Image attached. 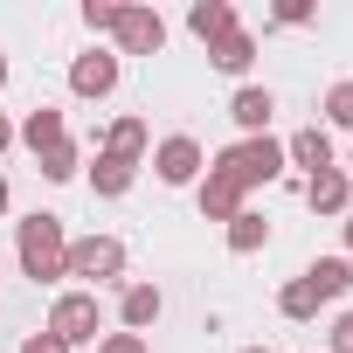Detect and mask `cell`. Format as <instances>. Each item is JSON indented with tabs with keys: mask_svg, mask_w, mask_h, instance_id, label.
<instances>
[{
	"mask_svg": "<svg viewBox=\"0 0 353 353\" xmlns=\"http://www.w3.org/2000/svg\"><path fill=\"white\" fill-rule=\"evenodd\" d=\"M201 166H208V159H201V139H188V132H173V139L152 145V173H159L166 188H194Z\"/></svg>",
	"mask_w": 353,
	"mask_h": 353,
	"instance_id": "5b68a950",
	"label": "cell"
},
{
	"mask_svg": "<svg viewBox=\"0 0 353 353\" xmlns=\"http://www.w3.org/2000/svg\"><path fill=\"white\" fill-rule=\"evenodd\" d=\"M325 118H332L339 132H353V77H339V83L325 90Z\"/></svg>",
	"mask_w": 353,
	"mask_h": 353,
	"instance_id": "7402d4cb",
	"label": "cell"
},
{
	"mask_svg": "<svg viewBox=\"0 0 353 353\" xmlns=\"http://www.w3.org/2000/svg\"><path fill=\"white\" fill-rule=\"evenodd\" d=\"M0 270H8V263H0Z\"/></svg>",
	"mask_w": 353,
	"mask_h": 353,
	"instance_id": "e575fe53",
	"label": "cell"
},
{
	"mask_svg": "<svg viewBox=\"0 0 353 353\" xmlns=\"http://www.w3.org/2000/svg\"><path fill=\"white\" fill-rule=\"evenodd\" d=\"M215 166L250 194V188H263V181H277V173H284V139H270V132H263V139H243V145L215 152Z\"/></svg>",
	"mask_w": 353,
	"mask_h": 353,
	"instance_id": "7a4b0ae2",
	"label": "cell"
},
{
	"mask_svg": "<svg viewBox=\"0 0 353 353\" xmlns=\"http://www.w3.org/2000/svg\"><path fill=\"white\" fill-rule=\"evenodd\" d=\"M346 291H353V263H346Z\"/></svg>",
	"mask_w": 353,
	"mask_h": 353,
	"instance_id": "836d02e7",
	"label": "cell"
},
{
	"mask_svg": "<svg viewBox=\"0 0 353 353\" xmlns=\"http://www.w3.org/2000/svg\"><path fill=\"white\" fill-rule=\"evenodd\" d=\"M208 63H215L222 77H243V70L256 63V35H250V28H229L222 42H208Z\"/></svg>",
	"mask_w": 353,
	"mask_h": 353,
	"instance_id": "4fadbf2b",
	"label": "cell"
},
{
	"mask_svg": "<svg viewBox=\"0 0 353 353\" xmlns=\"http://www.w3.org/2000/svg\"><path fill=\"white\" fill-rule=\"evenodd\" d=\"M132 181H139V159H118V152H97V166H90V188H97L104 201L132 194Z\"/></svg>",
	"mask_w": 353,
	"mask_h": 353,
	"instance_id": "9a60e30c",
	"label": "cell"
},
{
	"mask_svg": "<svg viewBox=\"0 0 353 353\" xmlns=\"http://www.w3.org/2000/svg\"><path fill=\"white\" fill-rule=\"evenodd\" d=\"M14 139H21L28 152H49V145H63L70 132H63V111H56V104H35V111L21 118V132H14Z\"/></svg>",
	"mask_w": 353,
	"mask_h": 353,
	"instance_id": "5bb4252c",
	"label": "cell"
},
{
	"mask_svg": "<svg viewBox=\"0 0 353 353\" xmlns=\"http://www.w3.org/2000/svg\"><path fill=\"white\" fill-rule=\"evenodd\" d=\"M111 35H118V56H159V49H166V21H159V8H118Z\"/></svg>",
	"mask_w": 353,
	"mask_h": 353,
	"instance_id": "8992f818",
	"label": "cell"
},
{
	"mask_svg": "<svg viewBox=\"0 0 353 353\" xmlns=\"http://www.w3.org/2000/svg\"><path fill=\"white\" fill-rule=\"evenodd\" d=\"M325 346H332V353H353V312H339V319H332V332H325Z\"/></svg>",
	"mask_w": 353,
	"mask_h": 353,
	"instance_id": "d4e9b609",
	"label": "cell"
},
{
	"mask_svg": "<svg viewBox=\"0 0 353 353\" xmlns=\"http://www.w3.org/2000/svg\"><path fill=\"white\" fill-rule=\"evenodd\" d=\"M263 243H270V222H263L256 208H243V215L229 222V250H236V256H256Z\"/></svg>",
	"mask_w": 353,
	"mask_h": 353,
	"instance_id": "ac0fdd59",
	"label": "cell"
},
{
	"mask_svg": "<svg viewBox=\"0 0 353 353\" xmlns=\"http://www.w3.org/2000/svg\"><path fill=\"white\" fill-rule=\"evenodd\" d=\"M305 21H312L305 0H284V8H277V28H305Z\"/></svg>",
	"mask_w": 353,
	"mask_h": 353,
	"instance_id": "484cf974",
	"label": "cell"
},
{
	"mask_svg": "<svg viewBox=\"0 0 353 353\" xmlns=\"http://www.w3.org/2000/svg\"><path fill=\"white\" fill-rule=\"evenodd\" d=\"M201 215H208V222H236V215H243V188L229 181L222 166L201 173Z\"/></svg>",
	"mask_w": 353,
	"mask_h": 353,
	"instance_id": "8fae6325",
	"label": "cell"
},
{
	"mask_svg": "<svg viewBox=\"0 0 353 353\" xmlns=\"http://www.w3.org/2000/svg\"><path fill=\"white\" fill-rule=\"evenodd\" d=\"M305 201H312V215H346V208H353V181H346V166L312 173V181H305Z\"/></svg>",
	"mask_w": 353,
	"mask_h": 353,
	"instance_id": "30bf717a",
	"label": "cell"
},
{
	"mask_svg": "<svg viewBox=\"0 0 353 353\" xmlns=\"http://www.w3.org/2000/svg\"><path fill=\"white\" fill-rule=\"evenodd\" d=\"M270 111H277V97H270L263 83H243V90L229 97V118H236L250 139H263V132H270Z\"/></svg>",
	"mask_w": 353,
	"mask_h": 353,
	"instance_id": "7c38bea8",
	"label": "cell"
},
{
	"mask_svg": "<svg viewBox=\"0 0 353 353\" xmlns=\"http://www.w3.org/2000/svg\"><path fill=\"white\" fill-rule=\"evenodd\" d=\"M284 166H305V181H312V173H325V166H332V132H325V125L291 132V139H284Z\"/></svg>",
	"mask_w": 353,
	"mask_h": 353,
	"instance_id": "ba28073f",
	"label": "cell"
},
{
	"mask_svg": "<svg viewBox=\"0 0 353 353\" xmlns=\"http://www.w3.org/2000/svg\"><path fill=\"white\" fill-rule=\"evenodd\" d=\"M70 277H83V284H118V277H125V243H118V236H83V243H70Z\"/></svg>",
	"mask_w": 353,
	"mask_h": 353,
	"instance_id": "277c9868",
	"label": "cell"
},
{
	"mask_svg": "<svg viewBox=\"0 0 353 353\" xmlns=\"http://www.w3.org/2000/svg\"><path fill=\"white\" fill-rule=\"evenodd\" d=\"M277 312H284L291 325H305V319H319V291H312L305 277H291V284L277 291Z\"/></svg>",
	"mask_w": 353,
	"mask_h": 353,
	"instance_id": "d6986e66",
	"label": "cell"
},
{
	"mask_svg": "<svg viewBox=\"0 0 353 353\" xmlns=\"http://www.w3.org/2000/svg\"><path fill=\"white\" fill-rule=\"evenodd\" d=\"M21 353H70V346H63L56 332H28V339H21Z\"/></svg>",
	"mask_w": 353,
	"mask_h": 353,
	"instance_id": "4316f807",
	"label": "cell"
},
{
	"mask_svg": "<svg viewBox=\"0 0 353 353\" xmlns=\"http://www.w3.org/2000/svg\"><path fill=\"white\" fill-rule=\"evenodd\" d=\"M188 28H194L201 42H222L229 28H243V21H236V0H194V8H188Z\"/></svg>",
	"mask_w": 353,
	"mask_h": 353,
	"instance_id": "2e32d148",
	"label": "cell"
},
{
	"mask_svg": "<svg viewBox=\"0 0 353 353\" xmlns=\"http://www.w3.org/2000/svg\"><path fill=\"white\" fill-rule=\"evenodd\" d=\"M0 90H8V56H0Z\"/></svg>",
	"mask_w": 353,
	"mask_h": 353,
	"instance_id": "4dcf8cb0",
	"label": "cell"
},
{
	"mask_svg": "<svg viewBox=\"0 0 353 353\" xmlns=\"http://www.w3.org/2000/svg\"><path fill=\"white\" fill-rule=\"evenodd\" d=\"M346 263H353V208H346Z\"/></svg>",
	"mask_w": 353,
	"mask_h": 353,
	"instance_id": "f1b7e54d",
	"label": "cell"
},
{
	"mask_svg": "<svg viewBox=\"0 0 353 353\" xmlns=\"http://www.w3.org/2000/svg\"><path fill=\"white\" fill-rule=\"evenodd\" d=\"M0 215H8V181H0Z\"/></svg>",
	"mask_w": 353,
	"mask_h": 353,
	"instance_id": "f546056e",
	"label": "cell"
},
{
	"mask_svg": "<svg viewBox=\"0 0 353 353\" xmlns=\"http://www.w3.org/2000/svg\"><path fill=\"white\" fill-rule=\"evenodd\" d=\"M346 181H353V152H346Z\"/></svg>",
	"mask_w": 353,
	"mask_h": 353,
	"instance_id": "1f68e13d",
	"label": "cell"
},
{
	"mask_svg": "<svg viewBox=\"0 0 353 353\" xmlns=\"http://www.w3.org/2000/svg\"><path fill=\"white\" fill-rule=\"evenodd\" d=\"M305 284L319 291V305H325V298H339V291H346V256H319V263L305 270Z\"/></svg>",
	"mask_w": 353,
	"mask_h": 353,
	"instance_id": "ffe728a7",
	"label": "cell"
},
{
	"mask_svg": "<svg viewBox=\"0 0 353 353\" xmlns=\"http://www.w3.org/2000/svg\"><path fill=\"white\" fill-rule=\"evenodd\" d=\"M35 159H42V181H77V166H83L77 139H63V145H49V152H35Z\"/></svg>",
	"mask_w": 353,
	"mask_h": 353,
	"instance_id": "44dd1931",
	"label": "cell"
},
{
	"mask_svg": "<svg viewBox=\"0 0 353 353\" xmlns=\"http://www.w3.org/2000/svg\"><path fill=\"white\" fill-rule=\"evenodd\" d=\"M14 256H21V277H35V284L70 277V236H63V215H49V208L21 215V222H14Z\"/></svg>",
	"mask_w": 353,
	"mask_h": 353,
	"instance_id": "6da1fadb",
	"label": "cell"
},
{
	"mask_svg": "<svg viewBox=\"0 0 353 353\" xmlns=\"http://www.w3.org/2000/svg\"><path fill=\"white\" fill-rule=\"evenodd\" d=\"M118 70H125V63H118L111 49H83V56L70 63V90H77V97H111V90H118Z\"/></svg>",
	"mask_w": 353,
	"mask_h": 353,
	"instance_id": "52a82bcc",
	"label": "cell"
},
{
	"mask_svg": "<svg viewBox=\"0 0 353 353\" xmlns=\"http://www.w3.org/2000/svg\"><path fill=\"white\" fill-rule=\"evenodd\" d=\"M145 145H152L145 118H118V125L104 132V152H118V159H145Z\"/></svg>",
	"mask_w": 353,
	"mask_h": 353,
	"instance_id": "e0dca14e",
	"label": "cell"
},
{
	"mask_svg": "<svg viewBox=\"0 0 353 353\" xmlns=\"http://www.w3.org/2000/svg\"><path fill=\"white\" fill-rule=\"evenodd\" d=\"M159 312H166L159 284H125V298H118V332H139V339H145V325H159Z\"/></svg>",
	"mask_w": 353,
	"mask_h": 353,
	"instance_id": "9c48e42d",
	"label": "cell"
},
{
	"mask_svg": "<svg viewBox=\"0 0 353 353\" xmlns=\"http://www.w3.org/2000/svg\"><path fill=\"white\" fill-rule=\"evenodd\" d=\"M111 21H118V8H111V0H83V28H90V35H104Z\"/></svg>",
	"mask_w": 353,
	"mask_h": 353,
	"instance_id": "603a6c76",
	"label": "cell"
},
{
	"mask_svg": "<svg viewBox=\"0 0 353 353\" xmlns=\"http://www.w3.org/2000/svg\"><path fill=\"white\" fill-rule=\"evenodd\" d=\"M243 353H270V346H243Z\"/></svg>",
	"mask_w": 353,
	"mask_h": 353,
	"instance_id": "d6a6232c",
	"label": "cell"
},
{
	"mask_svg": "<svg viewBox=\"0 0 353 353\" xmlns=\"http://www.w3.org/2000/svg\"><path fill=\"white\" fill-rule=\"evenodd\" d=\"M42 332H56L70 353L77 346H97L104 339V312H97V291H63L56 305H49V325Z\"/></svg>",
	"mask_w": 353,
	"mask_h": 353,
	"instance_id": "3957f363",
	"label": "cell"
},
{
	"mask_svg": "<svg viewBox=\"0 0 353 353\" xmlns=\"http://www.w3.org/2000/svg\"><path fill=\"white\" fill-rule=\"evenodd\" d=\"M97 353H152V346H145L139 332H104V339H97Z\"/></svg>",
	"mask_w": 353,
	"mask_h": 353,
	"instance_id": "cb8c5ba5",
	"label": "cell"
},
{
	"mask_svg": "<svg viewBox=\"0 0 353 353\" xmlns=\"http://www.w3.org/2000/svg\"><path fill=\"white\" fill-rule=\"evenodd\" d=\"M8 145H14V125H8V118H0V152H8Z\"/></svg>",
	"mask_w": 353,
	"mask_h": 353,
	"instance_id": "83f0119b",
	"label": "cell"
}]
</instances>
